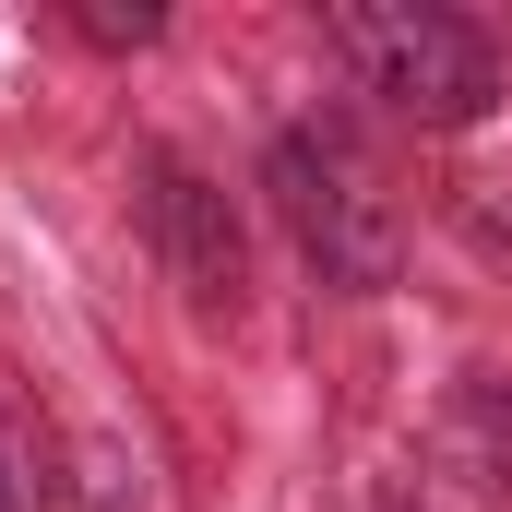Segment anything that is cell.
Returning a JSON list of instances; mask_svg holds the SVG:
<instances>
[{
  "label": "cell",
  "mask_w": 512,
  "mask_h": 512,
  "mask_svg": "<svg viewBox=\"0 0 512 512\" xmlns=\"http://www.w3.org/2000/svg\"><path fill=\"white\" fill-rule=\"evenodd\" d=\"M334 48H346V72L370 96H393L405 120H429V131L489 120V96H501L489 36L465 12H429V0H358V12H334Z\"/></svg>",
  "instance_id": "obj_1"
},
{
  "label": "cell",
  "mask_w": 512,
  "mask_h": 512,
  "mask_svg": "<svg viewBox=\"0 0 512 512\" xmlns=\"http://www.w3.org/2000/svg\"><path fill=\"white\" fill-rule=\"evenodd\" d=\"M370 203V167L346 155V143H286V215H298V239L322 251V274H346V286H370V262H358V239H346V215Z\"/></svg>",
  "instance_id": "obj_2"
}]
</instances>
